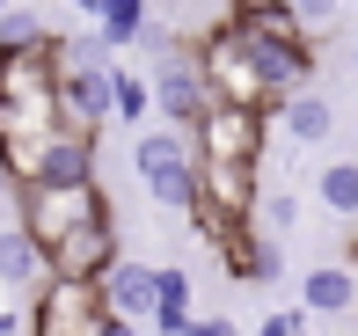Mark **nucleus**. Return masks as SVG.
<instances>
[{
	"label": "nucleus",
	"mask_w": 358,
	"mask_h": 336,
	"mask_svg": "<svg viewBox=\"0 0 358 336\" xmlns=\"http://www.w3.org/2000/svg\"><path fill=\"white\" fill-rule=\"evenodd\" d=\"M198 205L220 219V227H256V205H264V168L241 161H198Z\"/></svg>",
	"instance_id": "nucleus-6"
},
{
	"label": "nucleus",
	"mask_w": 358,
	"mask_h": 336,
	"mask_svg": "<svg viewBox=\"0 0 358 336\" xmlns=\"http://www.w3.org/2000/svg\"><path fill=\"white\" fill-rule=\"evenodd\" d=\"M110 117L132 124V132H146V124H154V88H146V73L110 66Z\"/></svg>",
	"instance_id": "nucleus-17"
},
{
	"label": "nucleus",
	"mask_w": 358,
	"mask_h": 336,
	"mask_svg": "<svg viewBox=\"0 0 358 336\" xmlns=\"http://www.w3.org/2000/svg\"><path fill=\"white\" fill-rule=\"evenodd\" d=\"M132 168L146 183H154V175H183V168H198V139L176 132V124H146L132 139Z\"/></svg>",
	"instance_id": "nucleus-10"
},
{
	"label": "nucleus",
	"mask_w": 358,
	"mask_h": 336,
	"mask_svg": "<svg viewBox=\"0 0 358 336\" xmlns=\"http://www.w3.org/2000/svg\"><path fill=\"white\" fill-rule=\"evenodd\" d=\"M198 81H205V95L213 103H234V110H271V95H264V81H256V59H249V44L234 37L227 22H213L198 37Z\"/></svg>",
	"instance_id": "nucleus-3"
},
{
	"label": "nucleus",
	"mask_w": 358,
	"mask_h": 336,
	"mask_svg": "<svg viewBox=\"0 0 358 336\" xmlns=\"http://www.w3.org/2000/svg\"><path fill=\"white\" fill-rule=\"evenodd\" d=\"M103 336H146V329H132V322H110V329H103Z\"/></svg>",
	"instance_id": "nucleus-27"
},
{
	"label": "nucleus",
	"mask_w": 358,
	"mask_h": 336,
	"mask_svg": "<svg viewBox=\"0 0 358 336\" xmlns=\"http://www.w3.org/2000/svg\"><path fill=\"white\" fill-rule=\"evenodd\" d=\"M44 44H52V29H44L29 8H8V15H0V52H44Z\"/></svg>",
	"instance_id": "nucleus-21"
},
{
	"label": "nucleus",
	"mask_w": 358,
	"mask_h": 336,
	"mask_svg": "<svg viewBox=\"0 0 358 336\" xmlns=\"http://www.w3.org/2000/svg\"><path fill=\"white\" fill-rule=\"evenodd\" d=\"M336 8H344V0H292V15L307 22V37H315L322 22H336Z\"/></svg>",
	"instance_id": "nucleus-23"
},
{
	"label": "nucleus",
	"mask_w": 358,
	"mask_h": 336,
	"mask_svg": "<svg viewBox=\"0 0 358 336\" xmlns=\"http://www.w3.org/2000/svg\"><path fill=\"white\" fill-rule=\"evenodd\" d=\"M220 256H227V270H234V278H256V285H271V278L285 270V249L271 242V234H256V227H249V234H234Z\"/></svg>",
	"instance_id": "nucleus-16"
},
{
	"label": "nucleus",
	"mask_w": 358,
	"mask_h": 336,
	"mask_svg": "<svg viewBox=\"0 0 358 336\" xmlns=\"http://www.w3.org/2000/svg\"><path fill=\"white\" fill-rule=\"evenodd\" d=\"M183 336H241V329L227 322V314H190V322H183Z\"/></svg>",
	"instance_id": "nucleus-24"
},
{
	"label": "nucleus",
	"mask_w": 358,
	"mask_h": 336,
	"mask_svg": "<svg viewBox=\"0 0 358 336\" xmlns=\"http://www.w3.org/2000/svg\"><path fill=\"white\" fill-rule=\"evenodd\" d=\"M8 8H15V0H0V15H8Z\"/></svg>",
	"instance_id": "nucleus-29"
},
{
	"label": "nucleus",
	"mask_w": 358,
	"mask_h": 336,
	"mask_svg": "<svg viewBox=\"0 0 358 336\" xmlns=\"http://www.w3.org/2000/svg\"><path fill=\"white\" fill-rule=\"evenodd\" d=\"M307 329V314H264V322H256V336H300Z\"/></svg>",
	"instance_id": "nucleus-25"
},
{
	"label": "nucleus",
	"mask_w": 358,
	"mask_h": 336,
	"mask_svg": "<svg viewBox=\"0 0 358 336\" xmlns=\"http://www.w3.org/2000/svg\"><path fill=\"white\" fill-rule=\"evenodd\" d=\"M95 37H103L110 52L139 44V37H146V0H110V8H103V22H95Z\"/></svg>",
	"instance_id": "nucleus-19"
},
{
	"label": "nucleus",
	"mask_w": 358,
	"mask_h": 336,
	"mask_svg": "<svg viewBox=\"0 0 358 336\" xmlns=\"http://www.w3.org/2000/svg\"><path fill=\"white\" fill-rule=\"evenodd\" d=\"M190 322V270L183 263H154V336H183Z\"/></svg>",
	"instance_id": "nucleus-15"
},
{
	"label": "nucleus",
	"mask_w": 358,
	"mask_h": 336,
	"mask_svg": "<svg viewBox=\"0 0 358 336\" xmlns=\"http://www.w3.org/2000/svg\"><path fill=\"white\" fill-rule=\"evenodd\" d=\"M103 8L110 0H73V15H88V22H103Z\"/></svg>",
	"instance_id": "nucleus-26"
},
{
	"label": "nucleus",
	"mask_w": 358,
	"mask_h": 336,
	"mask_svg": "<svg viewBox=\"0 0 358 336\" xmlns=\"http://www.w3.org/2000/svg\"><path fill=\"white\" fill-rule=\"evenodd\" d=\"M15 227L37 249H52L80 227H110V198H103V183H22L15 190Z\"/></svg>",
	"instance_id": "nucleus-1"
},
{
	"label": "nucleus",
	"mask_w": 358,
	"mask_h": 336,
	"mask_svg": "<svg viewBox=\"0 0 358 336\" xmlns=\"http://www.w3.org/2000/svg\"><path fill=\"white\" fill-rule=\"evenodd\" d=\"M146 52H154V117L161 124H176V132H198V117L205 110H213V95H205V81H198V66H190L183 59V37H176V29H154L146 22Z\"/></svg>",
	"instance_id": "nucleus-2"
},
{
	"label": "nucleus",
	"mask_w": 358,
	"mask_h": 336,
	"mask_svg": "<svg viewBox=\"0 0 358 336\" xmlns=\"http://www.w3.org/2000/svg\"><path fill=\"white\" fill-rule=\"evenodd\" d=\"M0 336H15V307H0Z\"/></svg>",
	"instance_id": "nucleus-28"
},
{
	"label": "nucleus",
	"mask_w": 358,
	"mask_h": 336,
	"mask_svg": "<svg viewBox=\"0 0 358 336\" xmlns=\"http://www.w3.org/2000/svg\"><path fill=\"white\" fill-rule=\"evenodd\" d=\"M256 219H264V227H271V242H278V234L300 227V198H292V190H271V198L256 205Z\"/></svg>",
	"instance_id": "nucleus-22"
},
{
	"label": "nucleus",
	"mask_w": 358,
	"mask_h": 336,
	"mask_svg": "<svg viewBox=\"0 0 358 336\" xmlns=\"http://www.w3.org/2000/svg\"><path fill=\"white\" fill-rule=\"evenodd\" d=\"M198 161H241V168H264V139H271V110H234L213 103L198 117Z\"/></svg>",
	"instance_id": "nucleus-5"
},
{
	"label": "nucleus",
	"mask_w": 358,
	"mask_h": 336,
	"mask_svg": "<svg viewBox=\"0 0 358 336\" xmlns=\"http://www.w3.org/2000/svg\"><path fill=\"white\" fill-rule=\"evenodd\" d=\"M110 263H117V227H80V234L44 249V270L52 278H80V285H103Z\"/></svg>",
	"instance_id": "nucleus-8"
},
{
	"label": "nucleus",
	"mask_w": 358,
	"mask_h": 336,
	"mask_svg": "<svg viewBox=\"0 0 358 336\" xmlns=\"http://www.w3.org/2000/svg\"><path fill=\"white\" fill-rule=\"evenodd\" d=\"M52 103H59V124L66 132H103L110 124V66H73V73H52Z\"/></svg>",
	"instance_id": "nucleus-7"
},
{
	"label": "nucleus",
	"mask_w": 358,
	"mask_h": 336,
	"mask_svg": "<svg viewBox=\"0 0 358 336\" xmlns=\"http://www.w3.org/2000/svg\"><path fill=\"white\" fill-rule=\"evenodd\" d=\"M351 66H358V44H351Z\"/></svg>",
	"instance_id": "nucleus-30"
},
{
	"label": "nucleus",
	"mask_w": 358,
	"mask_h": 336,
	"mask_svg": "<svg viewBox=\"0 0 358 336\" xmlns=\"http://www.w3.org/2000/svg\"><path fill=\"white\" fill-rule=\"evenodd\" d=\"M315 205L329 219H351V227H358V161H329V168H322L315 175Z\"/></svg>",
	"instance_id": "nucleus-18"
},
{
	"label": "nucleus",
	"mask_w": 358,
	"mask_h": 336,
	"mask_svg": "<svg viewBox=\"0 0 358 336\" xmlns=\"http://www.w3.org/2000/svg\"><path fill=\"white\" fill-rule=\"evenodd\" d=\"M146 198L161 205V212H198V168H183V175H154V183H146Z\"/></svg>",
	"instance_id": "nucleus-20"
},
{
	"label": "nucleus",
	"mask_w": 358,
	"mask_h": 336,
	"mask_svg": "<svg viewBox=\"0 0 358 336\" xmlns=\"http://www.w3.org/2000/svg\"><path fill=\"white\" fill-rule=\"evenodd\" d=\"M110 307H103V285H80V278H52L37 300H29V336H103Z\"/></svg>",
	"instance_id": "nucleus-4"
},
{
	"label": "nucleus",
	"mask_w": 358,
	"mask_h": 336,
	"mask_svg": "<svg viewBox=\"0 0 358 336\" xmlns=\"http://www.w3.org/2000/svg\"><path fill=\"white\" fill-rule=\"evenodd\" d=\"M300 300H307V314H351L358 307V270L351 263H315L300 278Z\"/></svg>",
	"instance_id": "nucleus-14"
},
{
	"label": "nucleus",
	"mask_w": 358,
	"mask_h": 336,
	"mask_svg": "<svg viewBox=\"0 0 358 336\" xmlns=\"http://www.w3.org/2000/svg\"><path fill=\"white\" fill-rule=\"evenodd\" d=\"M29 183H95V139H88V132H66V124H59V132L44 139L37 175H29Z\"/></svg>",
	"instance_id": "nucleus-11"
},
{
	"label": "nucleus",
	"mask_w": 358,
	"mask_h": 336,
	"mask_svg": "<svg viewBox=\"0 0 358 336\" xmlns=\"http://www.w3.org/2000/svg\"><path fill=\"white\" fill-rule=\"evenodd\" d=\"M0 285H8V293H29V300H37L44 285H52V270H44V249L29 242V234L15 227V219L0 227Z\"/></svg>",
	"instance_id": "nucleus-12"
},
{
	"label": "nucleus",
	"mask_w": 358,
	"mask_h": 336,
	"mask_svg": "<svg viewBox=\"0 0 358 336\" xmlns=\"http://www.w3.org/2000/svg\"><path fill=\"white\" fill-rule=\"evenodd\" d=\"M103 307H110V322H132V329H146L154 322V263H110L103 270Z\"/></svg>",
	"instance_id": "nucleus-9"
},
{
	"label": "nucleus",
	"mask_w": 358,
	"mask_h": 336,
	"mask_svg": "<svg viewBox=\"0 0 358 336\" xmlns=\"http://www.w3.org/2000/svg\"><path fill=\"white\" fill-rule=\"evenodd\" d=\"M278 124H285L292 147H322V139L336 132V103H329V95H315V88H300V95H285V103H278Z\"/></svg>",
	"instance_id": "nucleus-13"
}]
</instances>
